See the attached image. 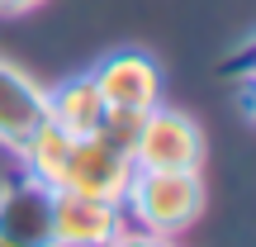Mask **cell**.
Wrapping results in <instances>:
<instances>
[{
    "label": "cell",
    "instance_id": "6da1fadb",
    "mask_svg": "<svg viewBox=\"0 0 256 247\" xmlns=\"http://www.w3.org/2000/svg\"><path fill=\"white\" fill-rule=\"evenodd\" d=\"M124 219L133 228L176 238L204 214V176L200 171H142L133 166L124 190Z\"/></svg>",
    "mask_w": 256,
    "mask_h": 247
},
{
    "label": "cell",
    "instance_id": "7a4b0ae2",
    "mask_svg": "<svg viewBox=\"0 0 256 247\" xmlns=\"http://www.w3.org/2000/svg\"><path fill=\"white\" fill-rule=\"evenodd\" d=\"M133 166L142 171H200L204 166V133L190 114L171 105H152L133 138Z\"/></svg>",
    "mask_w": 256,
    "mask_h": 247
},
{
    "label": "cell",
    "instance_id": "3957f363",
    "mask_svg": "<svg viewBox=\"0 0 256 247\" xmlns=\"http://www.w3.org/2000/svg\"><path fill=\"white\" fill-rule=\"evenodd\" d=\"M52 190L28 171L0 181V247H57L52 238Z\"/></svg>",
    "mask_w": 256,
    "mask_h": 247
},
{
    "label": "cell",
    "instance_id": "277c9868",
    "mask_svg": "<svg viewBox=\"0 0 256 247\" xmlns=\"http://www.w3.org/2000/svg\"><path fill=\"white\" fill-rule=\"evenodd\" d=\"M124 204L100 200V195H81L57 185L52 190V238L57 247H110L124 233Z\"/></svg>",
    "mask_w": 256,
    "mask_h": 247
},
{
    "label": "cell",
    "instance_id": "5b68a950",
    "mask_svg": "<svg viewBox=\"0 0 256 247\" xmlns=\"http://www.w3.org/2000/svg\"><path fill=\"white\" fill-rule=\"evenodd\" d=\"M128 176H133V157L124 147L104 143L100 133H86L72 143V157H66L62 185L81 195H100V200H124Z\"/></svg>",
    "mask_w": 256,
    "mask_h": 247
},
{
    "label": "cell",
    "instance_id": "8992f818",
    "mask_svg": "<svg viewBox=\"0 0 256 247\" xmlns=\"http://www.w3.org/2000/svg\"><path fill=\"white\" fill-rule=\"evenodd\" d=\"M90 76H95L100 95L114 105V110H138V114H147L152 105H162V67H156L152 53H142V48L110 53Z\"/></svg>",
    "mask_w": 256,
    "mask_h": 247
},
{
    "label": "cell",
    "instance_id": "52a82bcc",
    "mask_svg": "<svg viewBox=\"0 0 256 247\" xmlns=\"http://www.w3.org/2000/svg\"><path fill=\"white\" fill-rule=\"evenodd\" d=\"M43 119H48V91L28 72H19L0 57V147L19 152L24 138Z\"/></svg>",
    "mask_w": 256,
    "mask_h": 247
},
{
    "label": "cell",
    "instance_id": "ba28073f",
    "mask_svg": "<svg viewBox=\"0 0 256 247\" xmlns=\"http://www.w3.org/2000/svg\"><path fill=\"white\" fill-rule=\"evenodd\" d=\"M104 110H110V100L100 95V86H95V76H90V72L66 76L62 86H52V91H48V119H52L57 128H66L72 138L100 133Z\"/></svg>",
    "mask_w": 256,
    "mask_h": 247
},
{
    "label": "cell",
    "instance_id": "9c48e42d",
    "mask_svg": "<svg viewBox=\"0 0 256 247\" xmlns=\"http://www.w3.org/2000/svg\"><path fill=\"white\" fill-rule=\"evenodd\" d=\"M72 143H76V138L66 133V128H57L52 119H43L34 133L24 138L19 162H24L28 176H38V181H48V185H62V171H66V157H72Z\"/></svg>",
    "mask_w": 256,
    "mask_h": 247
},
{
    "label": "cell",
    "instance_id": "30bf717a",
    "mask_svg": "<svg viewBox=\"0 0 256 247\" xmlns=\"http://www.w3.org/2000/svg\"><path fill=\"white\" fill-rule=\"evenodd\" d=\"M223 76L238 81V100H242V114L256 124V43H242L238 53L223 62Z\"/></svg>",
    "mask_w": 256,
    "mask_h": 247
},
{
    "label": "cell",
    "instance_id": "8fae6325",
    "mask_svg": "<svg viewBox=\"0 0 256 247\" xmlns=\"http://www.w3.org/2000/svg\"><path fill=\"white\" fill-rule=\"evenodd\" d=\"M138 124H142V114L138 110H104V124H100V138L104 143H114V147H124L128 157H133V138H138Z\"/></svg>",
    "mask_w": 256,
    "mask_h": 247
},
{
    "label": "cell",
    "instance_id": "7c38bea8",
    "mask_svg": "<svg viewBox=\"0 0 256 247\" xmlns=\"http://www.w3.org/2000/svg\"><path fill=\"white\" fill-rule=\"evenodd\" d=\"M110 247H176V242H171V238H162V233H147V228H133V223H124V233H119Z\"/></svg>",
    "mask_w": 256,
    "mask_h": 247
},
{
    "label": "cell",
    "instance_id": "4fadbf2b",
    "mask_svg": "<svg viewBox=\"0 0 256 247\" xmlns=\"http://www.w3.org/2000/svg\"><path fill=\"white\" fill-rule=\"evenodd\" d=\"M43 0H0V19H19V15H28V10H38Z\"/></svg>",
    "mask_w": 256,
    "mask_h": 247
},
{
    "label": "cell",
    "instance_id": "5bb4252c",
    "mask_svg": "<svg viewBox=\"0 0 256 247\" xmlns=\"http://www.w3.org/2000/svg\"><path fill=\"white\" fill-rule=\"evenodd\" d=\"M247 43H256V34H252V38H247Z\"/></svg>",
    "mask_w": 256,
    "mask_h": 247
}]
</instances>
